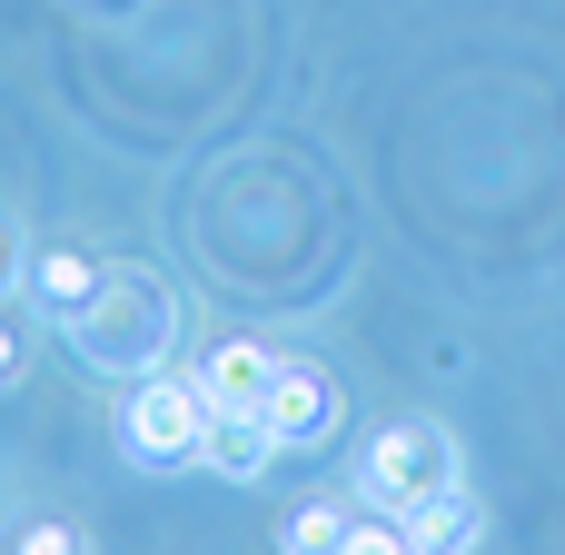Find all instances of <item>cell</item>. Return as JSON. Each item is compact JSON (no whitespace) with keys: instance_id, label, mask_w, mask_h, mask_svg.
<instances>
[{"instance_id":"1","label":"cell","mask_w":565,"mask_h":555,"mask_svg":"<svg viewBox=\"0 0 565 555\" xmlns=\"http://www.w3.org/2000/svg\"><path fill=\"white\" fill-rule=\"evenodd\" d=\"M70 338H79V357L99 367V377H149V367H169V348H179V288L169 278H149V268H109L99 278V298L70 318Z\"/></svg>"},{"instance_id":"2","label":"cell","mask_w":565,"mask_h":555,"mask_svg":"<svg viewBox=\"0 0 565 555\" xmlns=\"http://www.w3.org/2000/svg\"><path fill=\"white\" fill-rule=\"evenodd\" d=\"M199 447H209V397H199V377H179V367H149V377H129L119 387V457L129 467H199Z\"/></svg>"},{"instance_id":"3","label":"cell","mask_w":565,"mask_h":555,"mask_svg":"<svg viewBox=\"0 0 565 555\" xmlns=\"http://www.w3.org/2000/svg\"><path fill=\"white\" fill-rule=\"evenodd\" d=\"M447 487H467V477H457V437H447L437 417H397V427L367 437V457H358L367 516H417V506L447 497Z\"/></svg>"},{"instance_id":"4","label":"cell","mask_w":565,"mask_h":555,"mask_svg":"<svg viewBox=\"0 0 565 555\" xmlns=\"http://www.w3.org/2000/svg\"><path fill=\"white\" fill-rule=\"evenodd\" d=\"M258 417H268L278 457H288V447L308 457V447H328V437H338V377H328V367H308V357H278V377H268V407H258Z\"/></svg>"},{"instance_id":"5","label":"cell","mask_w":565,"mask_h":555,"mask_svg":"<svg viewBox=\"0 0 565 555\" xmlns=\"http://www.w3.org/2000/svg\"><path fill=\"white\" fill-rule=\"evenodd\" d=\"M189 377H199L209 417H258V407H268V377H278V348H258V338H209Z\"/></svg>"},{"instance_id":"6","label":"cell","mask_w":565,"mask_h":555,"mask_svg":"<svg viewBox=\"0 0 565 555\" xmlns=\"http://www.w3.org/2000/svg\"><path fill=\"white\" fill-rule=\"evenodd\" d=\"M99 278H109V268H99V258H79V248H30V268H20L30 308H40V318H60V328L99 298Z\"/></svg>"},{"instance_id":"7","label":"cell","mask_w":565,"mask_h":555,"mask_svg":"<svg viewBox=\"0 0 565 555\" xmlns=\"http://www.w3.org/2000/svg\"><path fill=\"white\" fill-rule=\"evenodd\" d=\"M199 467H218L228 487H258V477L278 467V437H268V417H209V447H199Z\"/></svg>"},{"instance_id":"8","label":"cell","mask_w":565,"mask_h":555,"mask_svg":"<svg viewBox=\"0 0 565 555\" xmlns=\"http://www.w3.org/2000/svg\"><path fill=\"white\" fill-rule=\"evenodd\" d=\"M407 536H417V555H477L487 546V506H477L467 487H447V497H427V506L407 516Z\"/></svg>"},{"instance_id":"9","label":"cell","mask_w":565,"mask_h":555,"mask_svg":"<svg viewBox=\"0 0 565 555\" xmlns=\"http://www.w3.org/2000/svg\"><path fill=\"white\" fill-rule=\"evenodd\" d=\"M348 546V506H298L278 526V555H338Z\"/></svg>"},{"instance_id":"10","label":"cell","mask_w":565,"mask_h":555,"mask_svg":"<svg viewBox=\"0 0 565 555\" xmlns=\"http://www.w3.org/2000/svg\"><path fill=\"white\" fill-rule=\"evenodd\" d=\"M0 555H89V536H79V526H60V516H30V526H10V536H0Z\"/></svg>"},{"instance_id":"11","label":"cell","mask_w":565,"mask_h":555,"mask_svg":"<svg viewBox=\"0 0 565 555\" xmlns=\"http://www.w3.org/2000/svg\"><path fill=\"white\" fill-rule=\"evenodd\" d=\"M338 555H417V536H407V516H348Z\"/></svg>"},{"instance_id":"12","label":"cell","mask_w":565,"mask_h":555,"mask_svg":"<svg viewBox=\"0 0 565 555\" xmlns=\"http://www.w3.org/2000/svg\"><path fill=\"white\" fill-rule=\"evenodd\" d=\"M20 377H30V318H20V308H0V397H10Z\"/></svg>"},{"instance_id":"13","label":"cell","mask_w":565,"mask_h":555,"mask_svg":"<svg viewBox=\"0 0 565 555\" xmlns=\"http://www.w3.org/2000/svg\"><path fill=\"white\" fill-rule=\"evenodd\" d=\"M30 258H20V238H10V218H0V298H10V278H20Z\"/></svg>"}]
</instances>
